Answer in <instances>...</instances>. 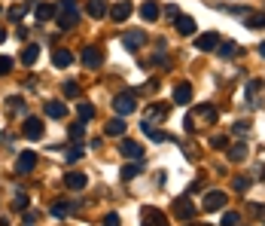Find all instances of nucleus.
Wrapping results in <instances>:
<instances>
[{
  "instance_id": "50",
  "label": "nucleus",
  "mask_w": 265,
  "mask_h": 226,
  "mask_svg": "<svg viewBox=\"0 0 265 226\" xmlns=\"http://www.w3.org/2000/svg\"><path fill=\"white\" fill-rule=\"evenodd\" d=\"M262 180H265V171H262Z\"/></svg>"
},
{
  "instance_id": "35",
  "label": "nucleus",
  "mask_w": 265,
  "mask_h": 226,
  "mask_svg": "<svg viewBox=\"0 0 265 226\" xmlns=\"http://www.w3.org/2000/svg\"><path fill=\"white\" fill-rule=\"evenodd\" d=\"M28 202H31V199H28L25 193H16V199H13V208H16V211H25V208H28Z\"/></svg>"
},
{
  "instance_id": "18",
  "label": "nucleus",
  "mask_w": 265,
  "mask_h": 226,
  "mask_svg": "<svg viewBox=\"0 0 265 226\" xmlns=\"http://www.w3.org/2000/svg\"><path fill=\"white\" fill-rule=\"evenodd\" d=\"M34 7H37V0H25V4H19V7H13V10H10L7 16H10L13 22H22V19H25V16H28V13L34 10Z\"/></svg>"
},
{
  "instance_id": "5",
  "label": "nucleus",
  "mask_w": 265,
  "mask_h": 226,
  "mask_svg": "<svg viewBox=\"0 0 265 226\" xmlns=\"http://www.w3.org/2000/svg\"><path fill=\"white\" fill-rule=\"evenodd\" d=\"M225 202H229V196H225L222 190H210V193H204L201 208L204 211H219V208H225Z\"/></svg>"
},
{
  "instance_id": "20",
  "label": "nucleus",
  "mask_w": 265,
  "mask_h": 226,
  "mask_svg": "<svg viewBox=\"0 0 265 226\" xmlns=\"http://www.w3.org/2000/svg\"><path fill=\"white\" fill-rule=\"evenodd\" d=\"M64 183H67V190H83V186H86V174L67 171V174H64Z\"/></svg>"
},
{
  "instance_id": "10",
  "label": "nucleus",
  "mask_w": 265,
  "mask_h": 226,
  "mask_svg": "<svg viewBox=\"0 0 265 226\" xmlns=\"http://www.w3.org/2000/svg\"><path fill=\"white\" fill-rule=\"evenodd\" d=\"M216 46H219V34H213V31L195 37V49H201V52H213Z\"/></svg>"
},
{
  "instance_id": "39",
  "label": "nucleus",
  "mask_w": 265,
  "mask_h": 226,
  "mask_svg": "<svg viewBox=\"0 0 265 226\" xmlns=\"http://www.w3.org/2000/svg\"><path fill=\"white\" fill-rule=\"evenodd\" d=\"M64 95H67V98H77V95H80V86H77V83H64Z\"/></svg>"
},
{
  "instance_id": "30",
  "label": "nucleus",
  "mask_w": 265,
  "mask_h": 226,
  "mask_svg": "<svg viewBox=\"0 0 265 226\" xmlns=\"http://www.w3.org/2000/svg\"><path fill=\"white\" fill-rule=\"evenodd\" d=\"M140 129H143V135H146L149 141H156V144L171 141V135H168V132H159V129H153V126H140Z\"/></svg>"
},
{
  "instance_id": "3",
  "label": "nucleus",
  "mask_w": 265,
  "mask_h": 226,
  "mask_svg": "<svg viewBox=\"0 0 265 226\" xmlns=\"http://www.w3.org/2000/svg\"><path fill=\"white\" fill-rule=\"evenodd\" d=\"M171 211H174V217H177V220H186V223H189V220H195V205L189 202L186 196H177V199H174V205H171Z\"/></svg>"
},
{
  "instance_id": "1",
  "label": "nucleus",
  "mask_w": 265,
  "mask_h": 226,
  "mask_svg": "<svg viewBox=\"0 0 265 226\" xmlns=\"http://www.w3.org/2000/svg\"><path fill=\"white\" fill-rule=\"evenodd\" d=\"M55 22L61 31H70L73 25L80 22V7H77V0H61L58 4V13H55Z\"/></svg>"
},
{
  "instance_id": "38",
  "label": "nucleus",
  "mask_w": 265,
  "mask_h": 226,
  "mask_svg": "<svg viewBox=\"0 0 265 226\" xmlns=\"http://www.w3.org/2000/svg\"><path fill=\"white\" fill-rule=\"evenodd\" d=\"M235 190L238 193H247L250 190V177H235Z\"/></svg>"
},
{
  "instance_id": "16",
  "label": "nucleus",
  "mask_w": 265,
  "mask_h": 226,
  "mask_svg": "<svg viewBox=\"0 0 265 226\" xmlns=\"http://www.w3.org/2000/svg\"><path fill=\"white\" fill-rule=\"evenodd\" d=\"M159 4H156V0H143V4H140V19L143 22H156L159 19Z\"/></svg>"
},
{
  "instance_id": "44",
  "label": "nucleus",
  "mask_w": 265,
  "mask_h": 226,
  "mask_svg": "<svg viewBox=\"0 0 265 226\" xmlns=\"http://www.w3.org/2000/svg\"><path fill=\"white\" fill-rule=\"evenodd\" d=\"M250 132V123L244 120V123H235V135H247Z\"/></svg>"
},
{
  "instance_id": "43",
  "label": "nucleus",
  "mask_w": 265,
  "mask_h": 226,
  "mask_svg": "<svg viewBox=\"0 0 265 226\" xmlns=\"http://www.w3.org/2000/svg\"><path fill=\"white\" fill-rule=\"evenodd\" d=\"M10 113H22V98H10Z\"/></svg>"
},
{
  "instance_id": "37",
  "label": "nucleus",
  "mask_w": 265,
  "mask_h": 226,
  "mask_svg": "<svg viewBox=\"0 0 265 226\" xmlns=\"http://www.w3.org/2000/svg\"><path fill=\"white\" fill-rule=\"evenodd\" d=\"M10 70H13V58H7V55H0V77H7Z\"/></svg>"
},
{
  "instance_id": "40",
  "label": "nucleus",
  "mask_w": 265,
  "mask_h": 226,
  "mask_svg": "<svg viewBox=\"0 0 265 226\" xmlns=\"http://www.w3.org/2000/svg\"><path fill=\"white\" fill-rule=\"evenodd\" d=\"M83 135H86V129H83V123H77V126H70V138H73V141H80Z\"/></svg>"
},
{
  "instance_id": "4",
  "label": "nucleus",
  "mask_w": 265,
  "mask_h": 226,
  "mask_svg": "<svg viewBox=\"0 0 265 226\" xmlns=\"http://www.w3.org/2000/svg\"><path fill=\"white\" fill-rule=\"evenodd\" d=\"M262 95H265V83H262V80H250L247 89H244L247 104H250V107H259V104H262Z\"/></svg>"
},
{
  "instance_id": "21",
  "label": "nucleus",
  "mask_w": 265,
  "mask_h": 226,
  "mask_svg": "<svg viewBox=\"0 0 265 226\" xmlns=\"http://www.w3.org/2000/svg\"><path fill=\"white\" fill-rule=\"evenodd\" d=\"M225 150H229V159H232V162H244V159H247V144H244V141L225 147Z\"/></svg>"
},
{
  "instance_id": "19",
  "label": "nucleus",
  "mask_w": 265,
  "mask_h": 226,
  "mask_svg": "<svg viewBox=\"0 0 265 226\" xmlns=\"http://www.w3.org/2000/svg\"><path fill=\"white\" fill-rule=\"evenodd\" d=\"M46 117L64 120V117H67V104H61V101H46Z\"/></svg>"
},
{
  "instance_id": "32",
  "label": "nucleus",
  "mask_w": 265,
  "mask_h": 226,
  "mask_svg": "<svg viewBox=\"0 0 265 226\" xmlns=\"http://www.w3.org/2000/svg\"><path fill=\"white\" fill-rule=\"evenodd\" d=\"M247 28H253V31L265 28V13H247Z\"/></svg>"
},
{
  "instance_id": "17",
  "label": "nucleus",
  "mask_w": 265,
  "mask_h": 226,
  "mask_svg": "<svg viewBox=\"0 0 265 226\" xmlns=\"http://www.w3.org/2000/svg\"><path fill=\"white\" fill-rule=\"evenodd\" d=\"M86 13H89L92 19H104V16L110 13V7H107V0H89V4H86Z\"/></svg>"
},
{
  "instance_id": "33",
  "label": "nucleus",
  "mask_w": 265,
  "mask_h": 226,
  "mask_svg": "<svg viewBox=\"0 0 265 226\" xmlns=\"http://www.w3.org/2000/svg\"><path fill=\"white\" fill-rule=\"evenodd\" d=\"M238 223H241V214L238 211H225L222 220H219V226H238Z\"/></svg>"
},
{
  "instance_id": "26",
  "label": "nucleus",
  "mask_w": 265,
  "mask_h": 226,
  "mask_svg": "<svg viewBox=\"0 0 265 226\" xmlns=\"http://www.w3.org/2000/svg\"><path fill=\"white\" fill-rule=\"evenodd\" d=\"M104 132H107L110 138H122V135H125V123H122V117H116V120H110Z\"/></svg>"
},
{
  "instance_id": "27",
  "label": "nucleus",
  "mask_w": 265,
  "mask_h": 226,
  "mask_svg": "<svg viewBox=\"0 0 265 226\" xmlns=\"http://www.w3.org/2000/svg\"><path fill=\"white\" fill-rule=\"evenodd\" d=\"M140 171H143V168H140V159H131L128 165H122V171H119V174H122V180H134Z\"/></svg>"
},
{
  "instance_id": "2",
  "label": "nucleus",
  "mask_w": 265,
  "mask_h": 226,
  "mask_svg": "<svg viewBox=\"0 0 265 226\" xmlns=\"http://www.w3.org/2000/svg\"><path fill=\"white\" fill-rule=\"evenodd\" d=\"M216 123V110L210 107V104H204V107H198L195 113H189V117H186V132H192L195 129V123Z\"/></svg>"
},
{
  "instance_id": "12",
  "label": "nucleus",
  "mask_w": 265,
  "mask_h": 226,
  "mask_svg": "<svg viewBox=\"0 0 265 226\" xmlns=\"http://www.w3.org/2000/svg\"><path fill=\"white\" fill-rule=\"evenodd\" d=\"M22 132H25V138H31V141H40V138H43V123L37 120V117H28L25 126H22Z\"/></svg>"
},
{
  "instance_id": "15",
  "label": "nucleus",
  "mask_w": 265,
  "mask_h": 226,
  "mask_svg": "<svg viewBox=\"0 0 265 226\" xmlns=\"http://www.w3.org/2000/svg\"><path fill=\"white\" fill-rule=\"evenodd\" d=\"M101 61H104V52H101L98 46H86V49H83V64H86V67H98Z\"/></svg>"
},
{
  "instance_id": "11",
  "label": "nucleus",
  "mask_w": 265,
  "mask_h": 226,
  "mask_svg": "<svg viewBox=\"0 0 265 226\" xmlns=\"http://www.w3.org/2000/svg\"><path fill=\"white\" fill-rule=\"evenodd\" d=\"M165 113H168V107H165V104H153V107H146L143 123H140V126H156L159 120H165Z\"/></svg>"
},
{
  "instance_id": "49",
  "label": "nucleus",
  "mask_w": 265,
  "mask_h": 226,
  "mask_svg": "<svg viewBox=\"0 0 265 226\" xmlns=\"http://www.w3.org/2000/svg\"><path fill=\"white\" fill-rule=\"evenodd\" d=\"M186 226H207V223H186Z\"/></svg>"
},
{
  "instance_id": "41",
  "label": "nucleus",
  "mask_w": 265,
  "mask_h": 226,
  "mask_svg": "<svg viewBox=\"0 0 265 226\" xmlns=\"http://www.w3.org/2000/svg\"><path fill=\"white\" fill-rule=\"evenodd\" d=\"M210 144H213L216 150H225V147H229V141H225L222 135H219V138H210Z\"/></svg>"
},
{
  "instance_id": "36",
  "label": "nucleus",
  "mask_w": 265,
  "mask_h": 226,
  "mask_svg": "<svg viewBox=\"0 0 265 226\" xmlns=\"http://www.w3.org/2000/svg\"><path fill=\"white\" fill-rule=\"evenodd\" d=\"M64 156H67V162H80V159H83V150H80V147H70Z\"/></svg>"
},
{
  "instance_id": "46",
  "label": "nucleus",
  "mask_w": 265,
  "mask_h": 226,
  "mask_svg": "<svg viewBox=\"0 0 265 226\" xmlns=\"http://www.w3.org/2000/svg\"><path fill=\"white\" fill-rule=\"evenodd\" d=\"M4 40H7V31H4V28H0V43H4Z\"/></svg>"
},
{
  "instance_id": "9",
  "label": "nucleus",
  "mask_w": 265,
  "mask_h": 226,
  "mask_svg": "<svg viewBox=\"0 0 265 226\" xmlns=\"http://www.w3.org/2000/svg\"><path fill=\"white\" fill-rule=\"evenodd\" d=\"M34 165H37V153H34V150H25V153H19V159H16V171H19V174L34 171Z\"/></svg>"
},
{
  "instance_id": "25",
  "label": "nucleus",
  "mask_w": 265,
  "mask_h": 226,
  "mask_svg": "<svg viewBox=\"0 0 265 226\" xmlns=\"http://www.w3.org/2000/svg\"><path fill=\"white\" fill-rule=\"evenodd\" d=\"M34 10H37V22H49V19H55V13H58L52 4H37Z\"/></svg>"
},
{
  "instance_id": "22",
  "label": "nucleus",
  "mask_w": 265,
  "mask_h": 226,
  "mask_svg": "<svg viewBox=\"0 0 265 226\" xmlns=\"http://www.w3.org/2000/svg\"><path fill=\"white\" fill-rule=\"evenodd\" d=\"M177 31H180L183 37L195 34V19H192V16H177Z\"/></svg>"
},
{
  "instance_id": "23",
  "label": "nucleus",
  "mask_w": 265,
  "mask_h": 226,
  "mask_svg": "<svg viewBox=\"0 0 265 226\" xmlns=\"http://www.w3.org/2000/svg\"><path fill=\"white\" fill-rule=\"evenodd\" d=\"M52 64H55V67L73 64V52H70V49H55V52H52Z\"/></svg>"
},
{
  "instance_id": "31",
  "label": "nucleus",
  "mask_w": 265,
  "mask_h": 226,
  "mask_svg": "<svg viewBox=\"0 0 265 226\" xmlns=\"http://www.w3.org/2000/svg\"><path fill=\"white\" fill-rule=\"evenodd\" d=\"M216 52H219L222 58H232V55L238 52V43H232V40H219V46H216Z\"/></svg>"
},
{
  "instance_id": "7",
  "label": "nucleus",
  "mask_w": 265,
  "mask_h": 226,
  "mask_svg": "<svg viewBox=\"0 0 265 226\" xmlns=\"http://www.w3.org/2000/svg\"><path fill=\"white\" fill-rule=\"evenodd\" d=\"M140 46H146V34L143 31H128V34H122V49H140Z\"/></svg>"
},
{
  "instance_id": "42",
  "label": "nucleus",
  "mask_w": 265,
  "mask_h": 226,
  "mask_svg": "<svg viewBox=\"0 0 265 226\" xmlns=\"http://www.w3.org/2000/svg\"><path fill=\"white\" fill-rule=\"evenodd\" d=\"M165 16H168V19H177V16H180L177 4H168V7H165Z\"/></svg>"
},
{
  "instance_id": "29",
  "label": "nucleus",
  "mask_w": 265,
  "mask_h": 226,
  "mask_svg": "<svg viewBox=\"0 0 265 226\" xmlns=\"http://www.w3.org/2000/svg\"><path fill=\"white\" fill-rule=\"evenodd\" d=\"M73 208H77L73 202H55V205L49 208V214H52V217H67V214H73Z\"/></svg>"
},
{
  "instance_id": "24",
  "label": "nucleus",
  "mask_w": 265,
  "mask_h": 226,
  "mask_svg": "<svg viewBox=\"0 0 265 226\" xmlns=\"http://www.w3.org/2000/svg\"><path fill=\"white\" fill-rule=\"evenodd\" d=\"M174 101H177V104H189V101H192V86H189V83H180V86L174 89Z\"/></svg>"
},
{
  "instance_id": "34",
  "label": "nucleus",
  "mask_w": 265,
  "mask_h": 226,
  "mask_svg": "<svg viewBox=\"0 0 265 226\" xmlns=\"http://www.w3.org/2000/svg\"><path fill=\"white\" fill-rule=\"evenodd\" d=\"M77 113H80V120H86V123H89V120H95V107H92V104H80V107H77Z\"/></svg>"
},
{
  "instance_id": "47",
  "label": "nucleus",
  "mask_w": 265,
  "mask_h": 226,
  "mask_svg": "<svg viewBox=\"0 0 265 226\" xmlns=\"http://www.w3.org/2000/svg\"><path fill=\"white\" fill-rule=\"evenodd\" d=\"M259 55H262V58H265V43H259Z\"/></svg>"
},
{
  "instance_id": "14",
  "label": "nucleus",
  "mask_w": 265,
  "mask_h": 226,
  "mask_svg": "<svg viewBox=\"0 0 265 226\" xmlns=\"http://www.w3.org/2000/svg\"><path fill=\"white\" fill-rule=\"evenodd\" d=\"M119 153H122L125 159H143V147H140L137 141H128V138H125V141L119 144Z\"/></svg>"
},
{
  "instance_id": "28",
  "label": "nucleus",
  "mask_w": 265,
  "mask_h": 226,
  "mask_svg": "<svg viewBox=\"0 0 265 226\" xmlns=\"http://www.w3.org/2000/svg\"><path fill=\"white\" fill-rule=\"evenodd\" d=\"M37 58H40V46H37V43H28V46L22 49V64H34Z\"/></svg>"
},
{
  "instance_id": "8",
  "label": "nucleus",
  "mask_w": 265,
  "mask_h": 226,
  "mask_svg": "<svg viewBox=\"0 0 265 226\" xmlns=\"http://www.w3.org/2000/svg\"><path fill=\"white\" fill-rule=\"evenodd\" d=\"M131 10H134V7H131V0H119V4H113V7H110V19L122 25V22L131 16Z\"/></svg>"
},
{
  "instance_id": "48",
  "label": "nucleus",
  "mask_w": 265,
  "mask_h": 226,
  "mask_svg": "<svg viewBox=\"0 0 265 226\" xmlns=\"http://www.w3.org/2000/svg\"><path fill=\"white\" fill-rule=\"evenodd\" d=\"M259 211V217H262V223H265V208H256Z\"/></svg>"
},
{
  "instance_id": "45",
  "label": "nucleus",
  "mask_w": 265,
  "mask_h": 226,
  "mask_svg": "<svg viewBox=\"0 0 265 226\" xmlns=\"http://www.w3.org/2000/svg\"><path fill=\"white\" fill-rule=\"evenodd\" d=\"M104 226H119V214H107L104 217Z\"/></svg>"
},
{
  "instance_id": "13",
  "label": "nucleus",
  "mask_w": 265,
  "mask_h": 226,
  "mask_svg": "<svg viewBox=\"0 0 265 226\" xmlns=\"http://www.w3.org/2000/svg\"><path fill=\"white\" fill-rule=\"evenodd\" d=\"M140 217H143V226H168V223H165V214H162L159 208H153V205L143 208Z\"/></svg>"
},
{
  "instance_id": "6",
  "label": "nucleus",
  "mask_w": 265,
  "mask_h": 226,
  "mask_svg": "<svg viewBox=\"0 0 265 226\" xmlns=\"http://www.w3.org/2000/svg\"><path fill=\"white\" fill-rule=\"evenodd\" d=\"M134 107H137V101H134V95H131V92H122V95L113 98V110H116L119 117H128Z\"/></svg>"
}]
</instances>
